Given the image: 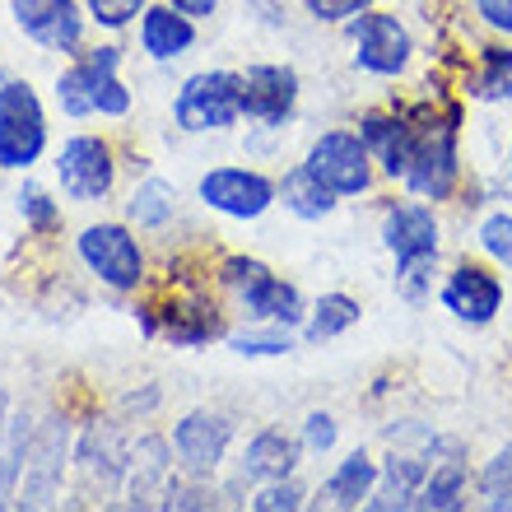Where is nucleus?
Wrapping results in <instances>:
<instances>
[{"label":"nucleus","instance_id":"obj_23","mask_svg":"<svg viewBox=\"0 0 512 512\" xmlns=\"http://www.w3.org/2000/svg\"><path fill=\"white\" fill-rule=\"evenodd\" d=\"M280 191H284V205H289L298 219H322V215H331V210H336V191L326 187L322 177H312L308 163L284 177Z\"/></svg>","mask_w":512,"mask_h":512},{"label":"nucleus","instance_id":"obj_19","mask_svg":"<svg viewBox=\"0 0 512 512\" xmlns=\"http://www.w3.org/2000/svg\"><path fill=\"white\" fill-rule=\"evenodd\" d=\"M140 38H145V52L159 56V61H173L191 47L196 38V28L187 24V14L182 10H145V28H140Z\"/></svg>","mask_w":512,"mask_h":512},{"label":"nucleus","instance_id":"obj_35","mask_svg":"<svg viewBox=\"0 0 512 512\" xmlns=\"http://www.w3.org/2000/svg\"><path fill=\"white\" fill-rule=\"evenodd\" d=\"M308 10L322 24H345V19H359L368 10V0H308Z\"/></svg>","mask_w":512,"mask_h":512},{"label":"nucleus","instance_id":"obj_36","mask_svg":"<svg viewBox=\"0 0 512 512\" xmlns=\"http://www.w3.org/2000/svg\"><path fill=\"white\" fill-rule=\"evenodd\" d=\"M19 210L33 219V229H52V224H56V205L47 201L38 187H24V191H19Z\"/></svg>","mask_w":512,"mask_h":512},{"label":"nucleus","instance_id":"obj_22","mask_svg":"<svg viewBox=\"0 0 512 512\" xmlns=\"http://www.w3.org/2000/svg\"><path fill=\"white\" fill-rule=\"evenodd\" d=\"M168 452H163L159 438H145V443L131 452V503H154L159 494H168Z\"/></svg>","mask_w":512,"mask_h":512},{"label":"nucleus","instance_id":"obj_15","mask_svg":"<svg viewBox=\"0 0 512 512\" xmlns=\"http://www.w3.org/2000/svg\"><path fill=\"white\" fill-rule=\"evenodd\" d=\"M461 485H466L461 443H452V438H429V480L419 489L415 508H461Z\"/></svg>","mask_w":512,"mask_h":512},{"label":"nucleus","instance_id":"obj_41","mask_svg":"<svg viewBox=\"0 0 512 512\" xmlns=\"http://www.w3.org/2000/svg\"><path fill=\"white\" fill-rule=\"evenodd\" d=\"M0 424H5V391H0Z\"/></svg>","mask_w":512,"mask_h":512},{"label":"nucleus","instance_id":"obj_5","mask_svg":"<svg viewBox=\"0 0 512 512\" xmlns=\"http://www.w3.org/2000/svg\"><path fill=\"white\" fill-rule=\"evenodd\" d=\"M80 256L89 261V270H98V280H108L112 289H135L145 275L140 247L122 224H94L80 233Z\"/></svg>","mask_w":512,"mask_h":512},{"label":"nucleus","instance_id":"obj_37","mask_svg":"<svg viewBox=\"0 0 512 512\" xmlns=\"http://www.w3.org/2000/svg\"><path fill=\"white\" fill-rule=\"evenodd\" d=\"M303 443H308V452H331V443H336V419L331 415H308V429H303Z\"/></svg>","mask_w":512,"mask_h":512},{"label":"nucleus","instance_id":"obj_33","mask_svg":"<svg viewBox=\"0 0 512 512\" xmlns=\"http://www.w3.org/2000/svg\"><path fill=\"white\" fill-rule=\"evenodd\" d=\"M252 508L256 512H294V508H303V489H298L289 475H284V480H270L252 499Z\"/></svg>","mask_w":512,"mask_h":512},{"label":"nucleus","instance_id":"obj_4","mask_svg":"<svg viewBox=\"0 0 512 512\" xmlns=\"http://www.w3.org/2000/svg\"><path fill=\"white\" fill-rule=\"evenodd\" d=\"M368 154H373V149L364 145V135L326 131L322 140L308 149V173L322 177L336 196H359V191H368V182H373Z\"/></svg>","mask_w":512,"mask_h":512},{"label":"nucleus","instance_id":"obj_10","mask_svg":"<svg viewBox=\"0 0 512 512\" xmlns=\"http://www.w3.org/2000/svg\"><path fill=\"white\" fill-rule=\"evenodd\" d=\"M14 24L47 52H75L80 47V14L75 0H14Z\"/></svg>","mask_w":512,"mask_h":512},{"label":"nucleus","instance_id":"obj_40","mask_svg":"<svg viewBox=\"0 0 512 512\" xmlns=\"http://www.w3.org/2000/svg\"><path fill=\"white\" fill-rule=\"evenodd\" d=\"M219 0H173V10H182V14H210Z\"/></svg>","mask_w":512,"mask_h":512},{"label":"nucleus","instance_id":"obj_9","mask_svg":"<svg viewBox=\"0 0 512 512\" xmlns=\"http://www.w3.org/2000/svg\"><path fill=\"white\" fill-rule=\"evenodd\" d=\"M56 173H61L66 196H75V201H98V196H108V187H112V154L94 135H75V140L61 149V159H56Z\"/></svg>","mask_w":512,"mask_h":512},{"label":"nucleus","instance_id":"obj_30","mask_svg":"<svg viewBox=\"0 0 512 512\" xmlns=\"http://www.w3.org/2000/svg\"><path fill=\"white\" fill-rule=\"evenodd\" d=\"M112 438L108 429H103V438H98V429L89 433V443H84V452H80V461H84V471L89 475H98V480H117V471H122V461H117V452H112Z\"/></svg>","mask_w":512,"mask_h":512},{"label":"nucleus","instance_id":"obj_6","mask_svg":"<svg viewBox=\"0 0 512 512\" xmlns=\"http://www.w3.org/2000/svg\"><path fill=\"white\" fill-rule=\"evenodd\" d=\"M354 61L373 75H396L410 61V33L396 14H359L354 19Z\"/></svg>","mask_w":512,"mask_h":512},{"label":"nucleus","instance_id":"obj_32","mask_svg":"<svg viewBox=\"0 0 512 512\" xmlns=\"http://www.w3.org/2000/svg\"><path fill=\"white\" fill-rule=\"evenodd\" d=\"M0 117H42L38 98H33V89L24 80L0 75Z\"/></svg>","mask_w":512,"mask_h":512},{"label":"nucleus","instance_id":"obj_25","mask_svg":"<svg viewBox=\"0 0 512 512\" xmlns=\"http://www.w3.org/2000/svg\"><path fill=\"white\" fill-rule=\"evenodd\" d=\"M163 331L173 336V345H205V340L219 331V317H215V308H205V303H182V308L168 312Z\"/></svg>","mask_w":512,"mask_h":512},{"label":"nucleus","instance_id":"obj_14","mask_svg":"<svg viewBox=\"0 0 512 512\" xmlns=\"http://www.w3.org/2000/svg\"><path fill=\"white\" fill-rule=\"evenodd\" d=\"M382 238L396 261H433L438 256V219L424 205H396L382 224Z\"/></svg>","mask_w":512,"mask_h":512},{"label":"nucleus","instance_id":"obj_12","mask_svg":"<svg viewBox=\"0 0 512 512\" xmlns=\"http://www.w3.org/2000/svg\"><path fill=\"white\" fill-rule=\"evenodd\" d=\"M66 438L70 429L61 419H47V429L28 443V480H24V503L28 508H38L56 494L61 485V466H66Z\"/></svg>","mask_w":512,"mask_h":512},{"label":"nucleus","instance_id":"obj_20","mask_svg":"<svg viewBox=\"0 0 512 512\" xmlns=\"http://www.w3.org/2000/svg\"><path fill=\"white\" fill-rule=\"evenodd\" d=\"M373 485H378V466L368 461V452H350L336 466V475L326 480V499L336 503V508H359L373 494Z\"/></svg>","mask_w":512,"mask_h":512},{"label":"nucleus","instance_id":"obj_13","mask_svg":"<svg viewBox=\"0 0 512 512\" xmlns=\"http://www.w3.org/2000/svg\"><path fill=\"white\" fill-rule=\"evenodd\" d=\"M443 303H447V312H457L461 322L485 326L489 317L503 308V284L480 266H461V270H452V280L443 284Z\"/></svg>","mask_w":512,"mask_h":512},{"label":"nucleus","instance_id":"obj_7","mask_svg":"<svg viewBox=\"0 0 512 512\" xmlns=\"http://www.w3.org/2000/svg\"><path fill=\"white\" fill-rule=\"evenodd\" d=\"M229 438H233V424L224 415H210V410H196L177 424L173 433V447L182 457V471L191 480H205V475L219 471V461L229 452Z\"/></svg>","mask_w":512,"mask_h":512},{"label":"nucleus","instance_id":"obj_11","mask_svg":"<svg viewBox=\"0 0 512 512\" xmlns=\"http://www.w3.org/2000/svg\"><path fill=\"white\" fill-rule=\"evenodd\" d=\"M294 98H298V75L284 66H252L243 75V112L256 117V122H284L294 112Z\"/></svg>","mask_w":512,"mask_h":512},{"label":"nucleus","instance_id":"obj_26","mask_svg":"<svg viewBox=\"0 0 512 512\" xmlns=\"http://www.w3.org/2000/svg\"><path fill=\"white\" fill-rule=\"evenodd\" d=\"M24 466H28V429H24V419H19L5 433V443H0V508L14 499V480L24 475Z\"/></svg>","mask_w":512,"mask_h":512},{"label":"nucleus","instance_id":"obj_34","mask_svg":"<svg viewBox=\"0 0 512 512\" xmlns=\"http://www.w3.org/2000/svg\"><path fill=\"white\" fill-rule=\"evenodd\" d=\"M480 247H485L499 266L512 270V215H494L485 219V229H480Z\"/></svg>","mask_w":512,"mask_h":512},{"label":"nucleus","instance_id":"obj_18","mask_svg":"<svg viewBox=\"0 0 512 512\" xmlns=\"http://www.w3.org/2000/svg\"><path fill=\"white\" fill-rule=\"evenodd\" d=\"M424 480H429V461L415 452H391L387 480H382V494L373 499V508H415Z\"/></svg>","mask_w":512,"mask_h":512},{"label":"nucleus","instance_id":"obj_38","mask_svg":"<svg viewBox=\"0 0 512 512\" xmlns=\"http://www.w3.org/2000/svg\"><path fill=\"white\" fill-rule=\"evenodd\" d=\"M140 5H145V0H89V10L98 14V24H108V28H122Z\"/></svg>","mask_w":512,"mask_h":512},{"label":"nucleus","instance_id":"obj_27","mask_svg":"<svg viewBox=\"0 0 512 512\" xmlns=\"http://www.w3.org/2000/svg\"><path fill=\"white\" fill-rule=\"evenodd\" d=\"M168 215H173V187H168V182L149 177L145 187H135V196H131V219H135V224L159 229Z\"/></svg>","mask_w":512,"mask_h":512},{"label":"nucleus","instance_id":"obj_24","mask_svg":"<svg viewBox=\"0 0 512 512\" xmlns=\"http://www.w3.org/2000/svg\"><path fill=\"white\" fill-rule=\"evenodd\" d=\"M354 322H359V303L345 294H326V298H317V308H312L308 326H303V340L322 345V340H336L340 331H350Z\"/></svg>","mask_w":512,"mask_h":512},{"label":"nucleus","instance_id":"obj_28","mask_svg":"<svg viewBox=\"0 0 512 512\" xmlns=\"http://www.w3.org/2000/svg\"><path fill=\"white\" fill-rule=\"evenodd\" d=\"M480 494L489 508H512V443L494 452V461L480 471Z\"/></svg>","mask_w":512,"mask_h":512},{"label":"nucleus","instance_id":"obj_29","mask_svg":"<svg viewBox=\"0 0 512 512\" xmlns=\"http://www.w3.org/2000/svg\"><path fill=\"white\" fill-rule=\"evenodd\" d=\"M480 98H512V52H485V70L475 80Z\"/></svg>","mask_w":512,"mask_h":512},{"label":"nucleus","instance_id":"obj_31","mask_svg":"<svg viewBox=\"0 0 512 512\" xmlns=\"http://www.w3.org/2000/svg\"><path fill=\"white\" fill-rule=\"evenodd\" d=\"M233 350L238 354H284L294 350V340H289V326H270V331H243V336H233Z\"/></svg>","mask_w":512,"mask_h":512},{"label":"nucleus","instance_id":"obj_16","mask_svg":"<svg viewBox=\"0 0 512 512\" xmlns=\"http://www.w3.org/2000/svg\"><path fill=\"white\" fill-rule=\"evenodd\" d=\"M243 308L252 312V317H261V322H280V326H294L298 317H303V303H298V289L294 284L275 280L270 270H261L256 280H247L243 289Z\"/></svg>","mask_w":512,"mask_h":512},{"label":"nucleus","instance_id":"obj_2","mask_svg":"<svg viewBox=\"0 0 512 512\" xmlns=\"http://www.w3.org/2000/svg\"><path fill=\"white\" fill-rule=\"evenodd\" d=\"M56 98L70 117H89V112H108V117H122L131 108V94L117 84V47H98L70 66L61 80H56Z\"/></svg>","mask_w":512,"mask_h":512},{"label":"nucleus","instance_id":"obj_39","mask_svg":"<svg viewBox=\"0 0 512 512\" xmlns=\"http://www.w3.org/2000/svg\"><path fill=\"white\" fill-rule=\"evenodd\" d=\"M475 10L485 14L489 28H499V33H512V0H475Z\"/></svg>","mask_w":512,"mask_h":512},{"label":"nucleus","instance_id":"obj_8","mask_svg":"<svg viewBox=\"0 0 512 512\" xmlns=\"http://www.w3.org/2000/svg\"><path fill=\"white\" fill-rule=\"evenodd\" d=\"M201 201L233 219H256L270 210L275 187L261 173H247V168H215V173L201 177Z\"/></svg>","mask_w":512,"mask_h":512},{"label":"nucleus","instance_id":"obj_17","mask_svg":"<svg viewBox=\"0 0 512 512\" xmlns=\"http://www.w3.org/2000/svg\"><path fill=\"white\" fill-rule=\"evenodd\" d=\"M298 466V443L280 429L256 433L243 457V480H284Z\"/></svg>","mask_w":512,"mask_h":512},{"label":"nucleus","instance_id":"obj_1","mask_svg":"<svg viewBox=\"0 0 512 512\" xmlns=\"http://www.w3.org/2000/svg\"><path fill=\"white\" fill-rule=\"evenodd\" d=\"M410 126H415V154H410L405 187L429 201H447L457 187V112H447V122L410 117Z\"/></svg>","mask_w":512,"mask_h":512},{"label":"nucleus","instance_id":"obj_21","mask_svg":"<svg viewBox=\"0 0 512 512\" xmlns=\"http://www.w3.org/2000/svg\"><path fill=\"white\" fill-rule=\"evenodd\" d=\"M42 117H0V168H28L42 154Z\"/></svg>","mask_w":512,"mask_h":512},{"label":"nucleus","instance_id":"obj_3","mask_svg":"<svg viewBox=\"0 0 512 512\" xmlns=\"http://www.w3.org/2000/svg\"><path fill=\"white\" fill-rule=\"evenodd\" d=\"M173 112L182 131H224L243 117V75H233V70L191 75Z\"/></svg>","mask_w":512,"mask_h":512}]
</instances>
